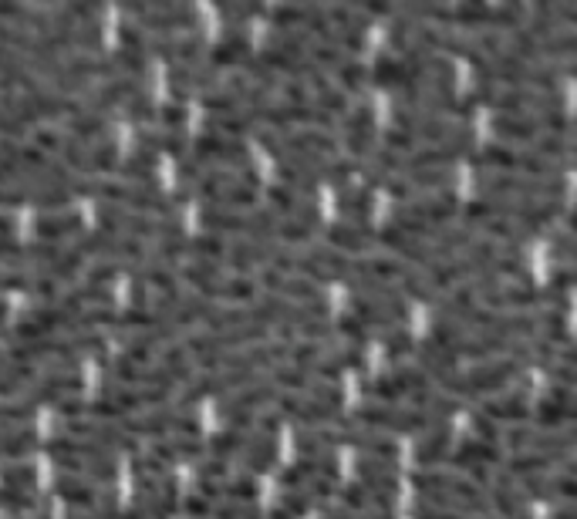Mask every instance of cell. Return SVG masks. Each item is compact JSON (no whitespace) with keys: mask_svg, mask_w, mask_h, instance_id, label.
<instances>
[{"mask_svg":"<svg viewBox=\"0 0 577 519\" xmlns=\"http://www.w3.org/2000/svg\"><path fill=\"white\" fill-rule=\"evenodd\" d=\"M216 11L227 17V21H254V17L264 14V7L260 4H216Z\"/></svg>","mask_w":577,"mask_h":519,"instance_id":"44","label":"cell"},{"mask_svg":"<svg viewBox=\"0 0 577 519\" xmlns=\"http://www.w3.org/2000/svg\"><path fill=\"white\" fill-rule=\"evenodd\" d=\"M335 479H338V459L321 452V455H308V459H297L294 466H287L281 476V486L287 493V489H301V486H311V482H335Z\"/></svg>","mask_w":577,"mask_h":519,"instance_id":"24","label":"cell"},{"mask_svg":"<svg viewBox=\"0 0 577 519\" xmlns=\"http://www.w3.org/2000/svg\"><path fill=\"white\" fill-rule=\"evenodd\" d=\"M335 496V482H311V486L301 489H287V493L277 499V513H284L287 519H301L308 516L311 509L324 506Z\"/></svg>","mask_w":577,"mask_h":519,"instance_id":"28","label":"cell"},{"mask_svg":"<svg viewBox=\"0 0 577 519\" xmlns=\"http://www.w3.org/2000/svg\"><path fill=\"white\" fill-rule=\"evenodd\" d=\"M338 206H341V213L348 216V223H362V216L372 213L375 196H372V189H365V186H351V189H341Z\"/></svg>","mask_w":577,"mask_h":519,"instance_id":"40","label":"cell"},{"mask_svg":"<svg viewBox=\"0 0 577 519\" xmlns=\"http://www.w3.org/2000/svg\"><path fill=\"white\" fill-rule=\"evenodd\" d=\"M122 44L125 51L146 58H166V61H186L193 65L203 51L200 31H176V34H156V31H139L132 24H122Z\"/></svg>","mask_w":577,"mask_h":519,"instance_id":"9","label":"cell"},{"mask_svg":"<svg viewBox=\"0 0 577 519\" xmlns=\"http://www.w3.org/2000/svg\"><path fill=\"white\" fill-rule=\"evenodd\" d=\"M294 442L308 455H335V449H358L378 455V459H395V442L372 429H345V425H338V429H304L294 435Z\"/></svg>","mask_w":577,"mask_h":519,"instance_id":"8","label":"cell"},{"mask_svg":"<svg viewBox=\"0 0 577 519\" xmlns=\"http://www.w3.org/2000/svg\"><path fill=\"white\" fill-rule=\"evenodd\" d=\"M203 499H213V503H254L257 486L243 476H210L200 479V493Z\"/></svg>","mask_w":577,"mask_h":519,"instance_id":"32","label":"cell"},{"mask_svg":"<svg viewBox=\"0 0 577 519\" xmlns=\"http://www.w3.org/2000/svg\"><path fill=\"white\" fill-rule=\"evenodd\" d=\"M31 145L41 149L48 159H61V169H81V172H115L119 166V149L108 139H75L58 129H38L31 132Z\"/></svg>","mask_w":577,"mask_h":519,"instance_id":"3","label":"cell"},{"mask_svg":"<svg viewBox=\"0 0 577 519\" xmlns=\"http://www.w3.org/2000/svg\"><path fill=\"white\" fill-rule=\"evenodd\" d=\"M355 476H358V482H375V486H395V479H399V466H395L392 459L365 455V459L355 462Z\"/></svg>","mask_w":577,"mask_h":519,"instance_id":"38","label":"cell"},{"mask_svg":"<svg viewBox=\"0 0 577 519\" xmlns=\"http://www.w3.org/2000/svg\"><path fill=\"white\" fill-rule=\"evenodd\" d=\"M203 452V442L196 435H166V439H156V449H152V459H159L162 466L173 469L176 462H189Z\"/></svg>","mask_w":577,"mask_h":519,"instance_id":"35","label":"cell"},{"mask_svg":"<svg viewBox=\"0 0 577 519\" xmlns=\"http://www.w3.org/2000/svg\"><path fill=\"white\" fill-rule=\"evenodd\" d=\"M510 519H530L527 513H520V516H510Z\"/></svg>","mask_w":577,"mask_h":519,"instance_id":"47","label":"cell"},{"mask_svg":"<svg viewBox=\"0 0 577 519\" xmlns=\"http://www.w3.org/2000/svg\"><path fill=\"white\" fill-rule=\"evenodd\" d=\"M0 479H4V489H34L38 469L27 466V462H7V466L0 469Z\"/></svg>","mask_w":577,"mask_h":519,"instance_id":"42","label":"cell"},{"mask_svg":"<svg viewBox=\"0 0 577 519\" xmlns=\"http://www.w3.org/2000/svg\"><path fill=\"white\" fill-rule=\"evenodd\" d=\"M412 519H486V516H473V513H459V509H443V506L422 503V506L412 509Z\"/></svg>","mask_w":577,"mask_h":519,"instance_id":"43","label":"cell"},{"mask_svg":"<svg viewBox=\"0 0 577 519\" xmlns=\"http://www.w3.org/2000/svg\"><path fill=\"white\" fill-rule=\"evenodd\" d=\"M358 166H351L345 159H331V156H311V159H287L277 166V176H281L284 186H301L311 189L321 186V182H345Z\"/></svg>","mask_w":577,"mask_h":519,"instance_id":"16","label":"cell"},{"mask_svg":"<svg viewBox=\"0 0 577 519\" xmlns=\"http://www.w3.org/2000/svg\"><path fill=\"white\" fill-rule=\"evenodd\" d=\"M483 196L503 199H527V203H564V179H530L507 176V172H483L480 176Z\"/></svg>","mask_w":577,"mask_h":519,"instance_id":"13","label":"cell"},{"mask_svg":"<svg viewBox=\"0 0 577 519\" xmlns=\"http://www.w3.org/2000/svg\"><path fill=\"white\" fill-rule=\"evenodd\" d=\"M260 145L277 156L281 162L287 159H311V156H331L335 152V139L318 129H274L260 132Z\"/></svg>","mask_w":577,"mask_h":519,"instance_id":"15","label":"cell"},{"mask_svg":"<svg viewBox=\"0 0 577 519\" xmlns=\"http://www.w3.org/2000/svg\"><path fill=\"white\" fill-rule=\"evenodd\" d=\"M186 162H210V166H237L247 162V145L233 135H200L196 142H186Z\"/></svg>","mask_w":577,"mask_h":519,"instance_id":"20","label":"cell"},{"mask_svg":"<svg viewBox=\"0 0 577 519\" xmlns=\"http://www.w3.org/2000/svg\"><path fill=\"white\" fill-rule=\"evenodd\" d=\"M459 209V199L453 193H436V196H422L412 199L409 206L395 209L392 230H399L405 236H419L426 240L429 233L443 230V226L453 220V213Z\"/></svg>","mask_w":577,"mask_h":519,"instance_id":"12","label":"cell"},{"mask_svg":"<svg viewBox=\"0 0 577 519\" xmlns=\"http://www.w3.org/2000/svg\"><path fill=\"white\" fill-rule=\"evenodd\" d=\"M125 14L132 17V27L156 34L196 31V24H200V14L183 4H125Z\"/></svg>","mask_w":577,"mask_h":519,"instance_id":"17","label":"cell"},{"mask_svg":"<svg viewBox=\"0 0 577 519\" xmlns=\"http://www.w3.org/2000/svg\"><path fill=\"white\" fill-rule=\"evenodd\" d=\"M223 81V71L216 68H206L200 61H193V65H183L176 68L173 75H169V91L179 98L186 95H210V91Z\"/></svg>","mask_w":577,"mask_h":519,"instance_id":"31","label":"cell"},{"mask_svg":"<svg viewBox=\"0 0 577 519\" xmlns=\"http://www.w3.org/2000/svg\"><path fill=\"white\" fill-rule=\"evenodd\" d=\"M61 435L92 445V449L105 452V455L108 452H129V449H135V439L122 429V425H115V422H85V418H75V422H65Z\"/></svg>","mask_w":577,"mask_h":519,"instance_id":"18","label":"cell"},{"mask_svg":"<svg viewBox=\"0 0 577 519\" xmlns=\"http://www.w3.org/2000/svg\"><path fill=\"white\" fill-rule=\"evenodd\" d=\"M513 486L520 493L534 496V499H547V503H571L574 499V469L564 466V469H551V472H534V476H524L517 479Z\"/></svg>","mask_w":577,"mask_h":519,"instance_id":"21","label":"cell"},{"mask_svg":"<svg viewBox=\"0 0 577 519\" xmlns=\"http://www.w3.org/2000/svg\"><path fill=\"white\" fill-rule=\"evenodd\" d=\"M54 466H65L68 476L95 482V486H108V482L119 479V469L108 455H58Z\"/></svg>","mask_w":577,"mask_h":519,"instance_id":"30","label":"cell"},{"mask_svg":"<svg viewBox=\"0 0 577 519\" xmlns=\"http://www.w3.org/2000/svg\"><path fill=\"white\" fill-rule=\"evenodd\" d=\"M554 519H574L571 503H561V509H557V513H554Z\"/></svg>","mask_w":577,"mask_h":519,"instance_id":"46","label":"cell"},{"mask_svg":"<svg viewBox=\"0 0 577 519\" xmlns=\"http://www.w3.org/2000/svg\"><path fill=\"white\" fill-rule=\"evenodd\" d=\"M328 240L335 243V253L345 250L351 257H362V253H372L378 247V230L368 223H335L328 230Z\"/></svg>","mask_w":577,"mask_h":519,"instance_id":"34","label":"cell"},{"mask_svg":"<svg viewBox=\"0 0 577 519\" xmlns=\"http://www.w3.org/2000/svg\"><path fill=\"white\" fill-rule=\"evenodd\" d=\"M574 388H564V385H551L547 388V395L540 398L537 405V422L540 425H551V432L564 429V425L574 422Z\"/></svg>","mask_w":577,"mask_h":519,"instance_id":"33","label":"cell"},{"mask_svg":"<svg viewBox=\"0 0 577 519\" xmlns=\"http://www.w3.org/2000/svg\"><path fill=\"white\" fill-rule=\"evenodd\" d=\"M81 213H44L34 220V236L41 243H58V240H68V236H78L81 233Z\"/></svg>","mask_w":577,"mask_h":519,"instance_id":"36","label":"cell"},{"mask_svg":"<svg viewBox=\"0 0 577 519\" xmlns=\"http://www.w3.org/2000/svg\"><path fill=\"white\" fill-rule=\"evenodd\" d=\"M345 118V139H365L375 129V108L372 105H348Z\"/></svg>","mask_w":577,"mask_h":519,"instance_id":"41","label":"cell"},{"mask_svg":"<svg viewBox=\"0 0 577 519\" xmlns=\"http://www.w3.org/2000/svg\"><path fill=\"white\" fill-rule=\"evenodd\" d=\"M473 105H486L500 115H551L564 112L561 88H520V85H497L483 81L470 95Z\"/></svg>","mask_w":577,"mask_h":519,"instance_id":"6","label":"cell"},{"mask_svg":"<svg viewBox=\"0 0 577 519\" xmlns=\"http://www.w3.org/2000/svg\"><path fill=\"white\" fill-rule=\"evenodd\" d=\"M473 162L480 172H507V176H530V179H561L567 169L564 162L557 159H547L540 156V152L517 149V145H503V142L483 145L473 156Z\"/></svg>","mask_w":577,"mask_h":519,"instance_id":"7","label":"cell"},{"mask_svg":"<svg viewBox=\"0 0 577 519\" xmlns=\"http://www.w3.org/2000/svg\"><path fill=\"white\" fill-rule=\"evenodd\" d=\"M88 196L105 199L115 209H132V213H149V216H166L179 206V196L162 193L156 186L146 182H125V179H92Z\"/></svg>","mask_w":577,"mask_h":519,"instance_id":"10","label":"cell"},{"mask_svg":"<svg viewBox=\"0 0 577 519\" xmlns=\"http://www.w3.org/2000/svg\"><path fill=\"white\" fill-rule=\"evenodd\" d=\"M399 489L395 486H375V482H351L338 493V499L355 513H382L385 506L395 503Z\"/></svg>","mask_w":577,"mask_h":519,"instance_id":"29","label":"cell"},{"mask_svg":"<svg viewBox=\"0 0 577 519\" xmlns=\"http://www.w3.org/2000/svg\"><path fill=\"white\" fill-rule=\"evenodd\" d=\"M267 199L270 206L277 209V216H287V220H297V223H318V193L311 189H301V186H277L267 189Z\"/></svg>","mask_w":577,"mask_h":519,"instance_id":"22","label":"cell"},{"mask_svg":"<svg viewBox=\"0 0 577 519\" xmlns=\"http://www.w3.org/2000/svg\"><path fill=\"white\" fill-rule=\"evenodd\" d=\"M503 442L513 445L520 455H547V459H571L574 435L567 432H534V429H507Z\"/></svg>","mask_w":577,"mask_h":519,"instance_id":"19","label":"cell"},{"mask_svg":"<svg viewBox=\"0 0 577 519\" xmlns=\"http://www.w3.org/2000/svg\"><path fill=\"white\" fill-rule=\"evenodd\" d=\"M98 223H102V233L119 236V240H132V243H166L183 233V226H179L173 216H149V213H132V209H115V206H105Z\"/></svg>","mask_w":577,"mask_h":519,"instance_id":"11","label":"cell"},{"mask_svg":"<svg viewBox=\"0 0 577 519\" xmlns=\"http://www.w3.org/2000/svg\"><path fill=\"white\" fill-rule=\"evenodd\" d=\"M54 496L65 499L68 506H75V513H85V509H98V506L115 503L112 493H108L105 486H95V482H85V479H75V476L54 479Z\"/></svg>","mask_w":577,"mask_h":519,"instance_id":"26","label":"cell"},{"mask_svg":"<svg viewBox=\"0 0 577 519\" xmlns=\"http://www.w3.org/2000/svg\"><path fill=\"white\" fill-rule=\"evenodd\" d=\"M38 449V435L27 429H7L0 425V459H21V455Z\"/></svg>","mask_w":577,"mask_h":519,"instance_id":"39","label":"cell"},{"mask_svg":"<svg viewBox=\"0 0 577 519\" xmlns=\"http://www.w3.org/2000/svg\"><path fill=\"white\" fill-rule=\"evenodd\" d=\"M0 509H7V513H24L27 519H51L48 499H41L34 489H4L0 486Z\"/></svg>","mask_w":577,"mask_h":519,"instance_id":"37","label":"cell"},{"mask_svg":"<svg viewBox=\"0 0 577 519\" xmlns=\"http://www.w3.org/2000/svg\"><path fill=\"white\" fill-rule=\"evenodd\" d=\"M257 287H267L270 294H281L284 300H291V304H324L318 287L311 284V280L297 277V273H284V270H264L257 280ZM277 297V300H281Z\"/></svg>","mask_w":577,"mask_h":519,"instance_id":"25","label":"cell"},{"mask_svg":"<svg viewBox=\"0 0 577 519\" xmlns=\"http://www.w3.org/2000/svg\"><path fill=\"white\" fill-rule=\"evenodd\" d=\"M412 486H416V493L426 496L429 506L459 509V513L470 509L473 516H486V509H490V496L476 486V479L453 469H422L412 476Z\"/></svg>","mask_w":577,"mask_h":519,"instance_id":"5","label":"cell"},{"mask_svg":"<svg viewBox=\"0 0 577 519\" xmlns=\"http://www.w3.org/2000/svg\"><path fill=\"white\" fill-rule=\"evenodd\" d=\"M179 182L193 196L210 199L216 209H247L257 199V169L247 162L237 166H210V162H183Z\"/></svg>","mask_w":577,"mask_h":519,"instance_id":"1","label":"cell"},{"mask_svg":"<svg viewBox=\"0 0 577 519\" xmlns=\"http://www.w3.org/2000/svg\"><path fill=\"white\" fill-rule=\"evenodd\" d=\"M203 223L223 236H254L257 243L270 240V236H277V240H308L314 230L311 223H297L277 213H250V209H206Z\"/></svg>","mask_w":577,"mask_h":519,"instance_id":"4","label":"cell"},{"mask_svg":"<svg viewBox=\"0 0 577 519\" xmlns=\"http://www.w3.org/2000/svg\"><path fill=\"white\" fill-rule=\"evenodd\" d=\"M362 429H389L402 435H432L443 432V418L429 415L422 408H399V405H365L358 408Z\"/></svg>","mask_w":577,"mask_h":519,"instance_id":"14","label":"cell"},{"mask_svg":"<svg viewBox=\"0 0 577 519\" xmlns=\"http://www.w3.org/2000/svg\"><path fill=\"white\" fill-rule=\"evenodd\" d=\"M250 54H254V44L247 41V34H243L240 27H233V31H227L220 41L213 44L210 54H206V61H200V65L216 68V71H223V68H247Z\"/></svg>","mask_w":577,"mask_h":519,"instance_id":"27","label":"cell"},{"mask_svg":"<svg viewBox=\"0 0 577 519\" xmlns=\"http://www.w3.org/2000/svg\"><path fill=\"white\" fill-rule=\"evenodd\" d=\"M328 519H392L389 513H335Z\"/></svg>","mask_w":577,"mask_h":519,"instance_id":"45","label":"cell"},{"mask_svg":"<svg viewBox=\"0 0 577 519\" xmlns=\"http://www.w3.org/2000/svg\"><path fill=\"white\" fill-rule=\"evenodd\" d=\"M527 415V385L524 388H510L497 398H486V402L476 405V425H490V429H500L507 422H520Z\"/></svg>","mask_w":577,"mask_h":519,"instance_id":"23","label":"cell"},{"mask_svg":"<svg viewBox=\"0 0 577 519\" xmlns=\"http://www.w3.org/2000/svg\"><path fill=\"white\" fill-rule=\"evenodd\" d=\"M456 68L453 61L432 51H395L382 54L372 65V81L378 88H395L402 95L419 88H449Z\"/></svg>","mask_w":577,"mask_h":519,"instance_id":"2","label":"cell"}]
</instances>
